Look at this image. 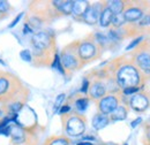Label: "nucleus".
Segmentation results:
<instances>
[{"instance_id":"obj_1","label":"nucleus","mask_w":150,"mask_h":145,"mask_svg":"<svg viewBox=\"0 0 150 145\" xmlns=\"http://www.w3.org/2000/svg\"><path fill=\"white\" fill-rule=\"evenodd\" d=\"M30 96L29 89L19 77L12 72H1L0 74V105L12 103H27Z\"/></svg>"},{"instance_id":"obj_2","label":"nucleus","mask_w":150,"mask_h":145,"mask_svg":"<svg viewBox=\"0 0 150 145\" xmlns=\"http://www.w3.org/2000/svg\"><path fill=\"white\" fill-rule=\"evenodd\" d=\"M110 67L113 72V81L120 90L133 87H142L144 76L133 61H119V59H117L110 65Z\"/></svg>"},{"instance_id":"obj_3","label":"nucleus","mask_w":150,"mask_h":145,"mask_svg":"<svg viewBox=\"0 0 150 145\" xmlns=\"http://www.w3.org/2000/svg\"><path fill=\"white\" fill-rule=\"evenodd\" d=\"M38 125L23 126L19 122L12 123L9 145H38L39 132Z\"/></svg>"},{"instance_id":"obj_4","label":"nucleus","mask_w":150,"mask_h":145,"mask_svg":"<svg viewBox=\"0 0 150 145\" xmlns=\"http://www.w3.org/2000/svg\"><path fill=\"white\" fill-rule=\"evenodd\" d=\"M64 131L67 136L79 137L86 132L87 129V119L83 114L77 112H71L68 114L61 115Z\"/></svg>"},{"instance_id":"obj_5","label":"nucleus","mask_w":150,"mask_h":145,"mask_svg":"<svg viewBox=\"0 0 150 145\" xmlns=\"http://www.w3.org/2000/svg\"><path fill=\"white\" fill-rule=\"evenodd\" d=\"M76 52L83 65L97 60L102 54V49L95 43L91 35L76 42Z\"/></svg>"},{"instance_id":"obj_6","label":"nucleus","mask_w":150,"mask_h":145,"mask_svg":"<svg viewBox=\"0 0 150 145\" xmlns=\"http://www.w3.org/2000/svg\"><path fill=\"white\" fill-rule=\"evenodd\" d=\"M30 45L33 50L43 51L47 53H57L56 51V37L52 32L47 30L36 31L30 39Z\"/></svg>"},{"instance_id":"obj_7","label":"nucleus","mask_w":150,"mask_h":145,"mask_svg":"<svg viewBox=\"0 0 150 145\" xmlns=\"http://www.w3.org/2000/svg\"><path fill=\"white\" fill-rule=\"evenodd\" d=\"M59 56H60V62L66 72H76L84 66L76 52V42L65 46L60 52Z\"/></svg>"},{"instance_id":"obj_8","label":"nucleus","mask_w":150,"mask_h":145,"mask_svg":"<svg viewBox=\"0 0 150 145\" xmlns=\"http://www.w3.org/2000/svg\"><path fill=\"white\" fill-rule=\"evenodd\" d=\"M132 61L143 76H150V47L147 43H141L137 46Z\"/></svg>"},{"instance_id":"obj_9","label":"nucleus","mask_w":150,"mask_h":145,"mask_svg":"<svg viewBox=\"0 0 150 145\" xmlns=\"http://www.w3.org/2000/svg\"><path fill=\"white\" fill-rule=\"evenodd\" d=\"M120 105V97L117 93H108L97 101L98 113L110 115Z\"/></svg>"},{"instance_id":"obj_10","label":"nucleus","mask_w":150,"mask_h":145,"mask_svg":"<svg viewBox=\"0 0 150 145\" xmlns=\"http://www.w3.org/2000/svg\"><path fill=\"white\" fill-rule=\"evenodd\" d=\"M88 94H89V99L94 100V101H98L99 99H102L105 94H108V88H106V84L102 81V78H96L93 82H90V87H89V91H88Z\"/></svg>"},{"instance_id":"obj_11","label":"nucleus","mask_w":150,"mask_h":145,"mask_svg":"<svg viewBox=\"0 0 150 145\" xmlns=\"http://www.w3.org/2000/svg\"><path fill=\"white\" fill-rule=\"evenodd\" d=\"M128 104H129V107L133 111H135L137 113H141V112H144L146 109L149 107L150 100L149 97L146 93L139 92L136 94L131 96V98L128 100Z\"/></svg>"},{"instance_id":"obj_12","label":"nucleus","mask_w":150,"mask_h":145,"mask_svg":"<svg viewBox=\"0 0 150 145\" xmlns=\"http://www.w3.org/2000/svg\"><path fill=\"white\" fill-rule=\"evenodd\" d=\"M102 8H103V1L95 2L93 5H90L89 8L87 9V12L81 18V21H83L84 23H87L89 25H94L96 23H98V18H99Z\"/></svg>"},{"instance_id":"obj_13","label":"nucleus","mask_w":150,"mask_h":145,"mask_svg":"<svg viewBox=\"0 0 150 145\" xmlns=\"http://www.w3.org/2000/svg\"><path fill=\"white\" fill-rule=\"evenodd\" d=\"M122 15H124V18H125L127 23H134V22L140 21V18L144 15V11H143V8L141 6H139V5H129V2H128V6L124 11Z\"/></svg>"},{"instance_id":"obj_14","label":"nucleus","mask_w":150,"mask_h":145,"mask_svg":"<svg viewBox=\"0 0 150 145\" xmlns=\"http://www.w3.org/2000/svg\"><path fill=\"white\" fill-rule=\"evenodd\" d=\"M52 2L59 15H72V11H73L72 0H53Z\"/></svg>"},{"instance_id":"obj_15","label":"nucleus","mask_w":150,"mask_h":145,"mask_svg":"<svg viewBox=\"0 0 150 145\" xmlns=\"http://www.w3.org/2000/svg\"><path fill=\"white\" fill-rule=\"evenodd\" d=\"M89 6H90V2L89 1H86V0H76V1H73L72 15L76 20L81 21V18L87 12V9L89 8Z\"/></svg>"},{"instance_id":"obj_16","label":"nucleus","mask_w":150,"mask_h":145,"mask_svg":"<svg viewBox=\"0 0 150 145\" xmlns=\"http://www.w3.org/2000/svg\"><path fill=\"white\" fill-rule=\"evenodd\" d=\"M112 18H113V13L106 7L105 1H103V8H102L100 14H99L98 24H99L102 28H109V27H111Z\"/></svg>"},{"instance_id":"obj_17","label":"nucleus","mask_w":150,"mask_h":145,"mask_svg":"<svg viewBox=\"0 0 150 145\" xmlns=\"http://www.w3.org/2000/svg\"><path fill=\"white\" fill-rule=\"evenodd\" d=\"M105 5L112 12L113 15H117V14L124 13V11L126 9V7L128 6V1H124V0H110V1H105Z\"/></svg>"},{"instance_id":"obj_18","label":"nucleus","mask_w":150,"mask_h":145,"mask_svg":"<svg viewBox=\"0 0 150 145\" xmlns=\"http://www.w3.org/2000/svg\"><path fill=\"white\" fill-rule=\"evenodd\" d=\"M128 115V107L125 104H120L117 108L113 111L109 115L111 122H117V121H124Z\"/></svg>"},{"instance_id":"obj_19","label":"nucleus","mask_w":150,"mask_h":145,"mask_svg":"<svg viewBox=\"0 0 150 145\" xmlns=\"http://www.w3.org/2000/svg\"><path fill=\"white\" fill-rule=\"evenodd\" d=\"M110 118L109 115H105V114H102V113H96L93 118V127L96 130H102L106 127L109 123H110Z\"/></svg>"},{"instance_id":"obj_20","label":"nucleus","mask_w":150,"mask_h":145,"mask_svg":"<svg viewBox=\"0 0 150 145\" xmlns=\"http://www.w3.org/2000/svg\"><path fill=\"white\" fill-rule=\"evenodd\" d=\"M91 37H93V39L95 40V43L102 49V51L111 45V43H110L108 36H106L105 34L100 32V31H96L94 34H91Z\"/></svg>"},{"instance_id":"obj_21","label":"nucleus","mask_w":150,"mask_h":145,"mask_svg":"<svg viewBox=\"0 0 150 145\" xmlns=\"http://www.w3.org/2000/svg\"><path fill=\"white\" fill-rule=\"evenodd\" d=\"M71 144V139L65 136V135H61V136H52L50 138H47L45 141L44 145H69Z\"/></svg>"},{"instance_id":"obj_22","label":"nucleus","mask_w":150,"mask_h":145,"mask_svg":"<svg viewBox=\"0 0 150 145\" xmlns=\"http://www.w3.org/2000/svg\"><path fill=\"white\" fill-rule=\"evenodd\" d=\"M89 101H90V99H89L88 97H80V98H76L74 101V107H75V109H76V112L80 113V114H82L86 109L88 108Z\"/></svg>"},{"instance_id":"obj_23","label":"nucleus","mask_w":150,"mask_h":145,"mask_svg":"<svg viewBox=\"0 0 150 145\" xmlns=\"http://www.w3.org/2000/svg\"><path fill=\"white\" fill-rule=\"evenodd\" d=\"M126 23H127V22H126V20H125V18H124L122 13H121V14L113 15L112 23H111V25H112L113 29H120V28L125 27Z\"/></svg>"},{"instance_id":"obj_24","label":"nucleus","mask_w":150,"mask_h":145,"mask_svg":"<svg viewBox=\"0 0 150 145\" xmlns=\"http://www.w3.org/2000/svg\"><path fill=\"white\" fill-rule=\"evenodd\" d=\"M51 67L57 69L59 72H61L62 75H66V72H65V69H64V67H62V65H61V62H60V56H59V53H58V52H57L56 54H54V56H53V61H52V63H51Z\"/></svg>"},{"instance_id":"obj_25","label":"nucleus","mask_w":150,"mask_h":145,"mask_svg":"<svg viewBox=\"0 0 150 145\" xmlns=\"http://www.w3.org/2000/svg\"><path fill=\"white\" fill-rule=\"evenodd\" d=\"M13 9H14V8H13V6L11 5V2L0 0V13H1V14L9 15V13H11Z\"/></svg>"},{"instance_id":"obj_26","label":"nucleus","mask_w":150,"mask_h":145,"mask_svg":"<svg viewBox=\"0 0 150 145\" xmlns=\"http://www.w3.org/2000/svg\"><path fill=\"white\" fill-rule=\"evenodd\" d=\"M150 27V12L144 13V15L137 21V28H149Z\"/></svg>"},{"instance_id":"obj_27","label":"nucleus","mask_w":150,"mask_h":145,"mask_svg":"<svg viewBox=\"0 0 150 145\" xmlns=\"http://www.w3.org/2000/svg\"><path fill=\"white\" fill-rule=\"evenodd\" d=\"M142 87H143V85H142ZM142 87H133V88H127V89L121 90V92H122V94H124L125 97H127V96H133V94H136V93H139L140 91L142 90Z\"/></svg>"},{"instance_id":"obj_28","label":"nucleus","mask_w":150,"mask_h":145,"mask_svg":"<svg viewBox=\"0 0 150 145\" xmlns=\"http://www.w3.org/2000/svg\"><path fill=\"white\" fill-rule=\"evenodd\" d=\"M65 99H66V94H65V93H61V94H59V96L57 97L56 101H54V107H53L54 112H58V111H59V108H60V107L64 105Z\"/></svg>"},{"instance_id":"obj_29","label":"nucleus","mask_w":150,"mask_h":145,"mask_svg":"<svg viewBox=\"0 0 150 145\" xmlns=\"http://www.w3.org/2000/svg\"><path fill=\"white\" fill-rule=\"evenodd\" d=\"M142 40H143V37L140 36L137 37V38H135V39H133L131 43L127 45V47H126V51H132L133 49H135V47H137L141 43H142Z\"/></svg>"},{"instance_id":"obj_30","label":"nucleus","mask_w":150,"mask_h":145,"mask_svg":"<svg viewBox=\"0 0 150 145\" xmlns=\"http://www.w3.org/2000/svg\"><path fill=\"white\" fill-rule=\"evenodd\" d=\"M20 56H21L22 60H24V61H27V62H31V60H33L31 51H29V50H22V51L20 52Z\"/></svg>"},{"instance_id":"obj_31","label":"nucleus","mask_w":150,"mask_h":145,"mask_svg":"<svg viewBox=\"0 0 150 145\" xmlns=\"http://www.w3.org/2000/svg\"><path fill=\"white\" fill-rule=\"evenodd\" d=\"M72 112V105L69 104V103H66V104H64L59 111H58V113L60 114V115H65V114H68V113H71Z\"/></svg>"},{"instance_id":"obj_32","label":"nucleus","mask_w":150,"mask_h":145,"mask_svg":"<svg viewBox=\"0 0 150 145\" xmlns=\"http://www.w3.org/2000/svg\"><path fill=\"white\" fill-rule=\"evenodd\" d=\"M89 87H90V80L87 78V77H84L83 81H82V85H81L80 91L86 94V93H88V91H89Z\"/></svg>"},{"instance_id":"obj_33","label":"nucleus","mask_w":150,"mask_h":145,"mask_svg":"<svg viewBox=\"0 0 150 145\" xmlns=\"http://www.w3.org/2000/svg\"><path fill=\"white\" fill-rule=\"evenodd\" d=\"M23 15H24V13H20V14H18V15L15 16V18H14V20H13V21H12V22L8 24V28H9V29L14 28V27H15V25L19 23L20 21H21V18H22V16H23Z\"/></svg>"},{"instance_id":"obj_34","label":"nucleus","mask_w":150,"mask_h":145,"mask_svg":"<svg viewBox=\"0 0 150 145\" xmlns=\"http://www.w3.org/2000/svg\"><path fill=\"white\" fill-rule=\"evenodd\" d=\"M22 30H23V34H24V35H28V34H33V35H34V34H35V31H34L27 23H23Z\"/></svg>"},{"instance_id":"obj_35","label":"nucleus","mask_w":150,"mask_h":145,"mask_svg":"<svg viewBox=\"0 0 150 145\" xmlns=\"http://www.w3.org/2000/svg\"><path fill=\"white\" fill-rule=\"evenodd\" d=\"M141 122H142V118H137V119H135L134 121H132V122H131V127L132 128L137 127V126H139Z\"/></svg>"},{"instance_id":"obj_36","label":"nucleus","mask_w":150,"mask_h":145,"mask_svg":"<svg viewBox=\"0 0 150 145\" xmlns=\"http://www.w3.org/2000/svg\"><path fill=\"white\" fill-rule=\"evenodd\" d=\"M146 136H147V141L150 143V126L146 128Z\"/></svg>"},{"instance_id":"obj_37","label":"nucleus","mask_w":150,"mask_h":145,"mask_svg":"<svg viewBox=\"0 0 150 145\" xmlns=\"http://www.w3.org/2000/svg\"><path fill=\"white\" fill-rule=\"evenodd\" d=\"M76 145H94L91 142H80V143H77Z\"/></svg>"},{"instance_id":"obj_38","label":"nucleus","mask_w":150,"mask_h":145,"mask_svg":"<svg viewBox=\"0 0 150 145\" xmlns=\"http://www.w3.org/2000/svg\"><path fill=\"white\" fill-rule=\"evenodd\" d=\"M83 139H87V141H95V137H93V136H86V137H83Z\"/></svg>"},{"instance_id":"obj_39","label":"nucleus","mask_w":150,"mask_h":145,"mask_svg":"<svg viewBox=\"0 0 150 145\" xmlns=\"http://www.w3.org/2000/svg\"><path fill=\"white\" fill-rule=\"evenodd\" d=\"M8 15H6V14H1L0 13V20H2V18H7Z\"/></svg>"},{"instance_id":"obj_40","label":"nucleus","mask_w":150,"mask_h":145,"mask_svg":"<svg viewBox=\"0 0 150 145\" xmlns=\"http://www.w3.org/2000/svg\"><path fill=\"white\" fill-rule=\"evenodd\" d=\"M124 145H128V144H127V143H124Z\"/></svg>"},{"instance_id":"obj_41","label":"nucleus","mask_w":150,"mask_h":145,"mask_svg":"<svg viewBox=\"0 0 150 145\" xmlns=\"http://www.w3.org/2000/svg\"><path fill=\"white\" fill-rule=\"evenodd\" d=\"M1 72H2V70H0V74H1Z\"/></svg>"}]
</instances>
